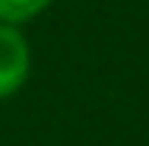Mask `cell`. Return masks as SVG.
<instances>
[{
    "mask_svg": "<svg viewBox=\"0 0 149 146\" xmlns=\"http://www.w3.org/2000/svg\"><path fill=\"white\" fill-rule=\"evenodd\" d=\"M29 76V45L19 32L0 22V98L13 95Z\"/></svg>",
    "mask_w": 149,
    "mask_h": 146,
    "instance_id": "1",
    "label": "cell"
},
{
    "mask_svg": "<svg viewBox=\"0 0 149 146\" xmlns=\"http://www.w3.org/2000/svg\"><path fill=\"white\" fill-rule=\"evenodd\" d=\"M51 0H0V22L6 26H16V22H26L32 16H38Z\"/></svg>",
    "mask_w": 149,
    "mask_h": 146,
    "instance_id": "2",
    "label": "cell"
}]
</instances>
